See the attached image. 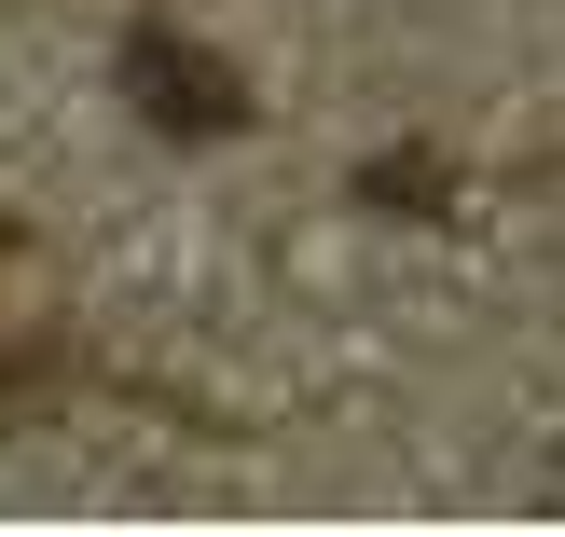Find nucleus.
Instances as JSON below:
<instances>
[{"instance_id": "nucleus-1", "label": "nucleus", "mask_w": 565, "mask_h": 537, "mask_svg": "<svg viewBox=\"0 0 565 537\" xmlns=\"http://www.w3.org/2000/svg\"><path fill=\"white\" fill-rule=\"evenodd\" d=\"M125 97L152 110L166 138H235L248 125V69H221L207 42H180V28H125Z\"/></svg>"}, {"instance_id": "nucleus-2", "label": "nucleus", "mask_w": 565, "mask_h": 537, "mask_svg": "<svg viewBox=\"0 0 565 537\" xmlns=\"http://www.w3.org/2000/svg\"><path fill=\"white\" fill-rule=\"evenodd\" d=\"M359 193H373V207H428V193H441V165H428V152H386Z\"/></svg>"}]
</instances>
